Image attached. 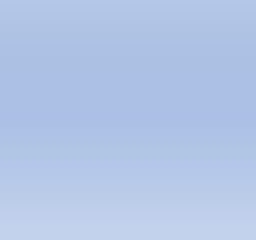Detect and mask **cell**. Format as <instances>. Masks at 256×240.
Returning <instances> with one entry per match:
<instances>
[]
</instances>
